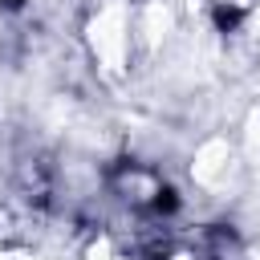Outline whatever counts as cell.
<instances>
[{
	"instance_id": "1",
	"label": "cell",
	"mask_w": 260,
	"mask_h": 260,
	"mask_svg": "<svg viewBox=\"0 0 260 260\" xmlns=\"http://www.w3.org/2000/svg\"><path fill=\"white\" fill-rule=\"evenodd\" d=\"M244 16H248V8H240V4H228V0H215V4H211V24H215V32H236V28L244 24Z\"/></svg>"
},
{
	"instance_id": "2",
	"label": "cell",
	"mask_w": 260,
	"mask_h": 260,
	"mask_svg": "<svg viewBox=\"0 0 260 260\" xmlns=\"http://www.w3.org/2000/svg\"><path fill=\"white\" fill-rule=\"evenodd\" d=\"M150 207H154L158 215H175V211H179V191H175V187H158L154 199H150Z\"/></svg>"
},
{
	"instance_id": "3",
	"label": "cell",
	"mask_w": 260,
	"mask_h": 260,
	"mask_svg": "<svg viewBox=\"0 0 260 260\" xmlns=\"http://www.w3.org/2000/svg\"><path fill=\"white\" fill-rule=\"evenodd\" d=\"M0 4H4L8 12H16V8H24V0H0Z\"/></svg>"
}]
</instances>
